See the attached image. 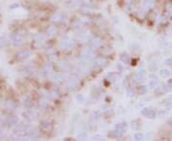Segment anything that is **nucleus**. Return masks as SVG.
<instances>
[{"label": "nucleus", "instance_id": "obj_28", "mask_svg": "<svg viewBox=\"0 0 172 141\" xmlns=\"http://www.w3.org/2000/svg\"><path fill=\"white\" fill-rule=\"evenodd\" d=\"M76 99L79 101H82V99H83V95L82 94H79L78 96H76Z\"/></svg>", "mask_w": 172, "mask_h": 141}, {"label": "nucleus", "instance_id": "obj_27", "mask_svg": "<svg viewBox=\"0 0 172 141\" xmlns=\"http://www.w3.org/2000/svg\"><path fill=\"white\" fill-rule=\"evenodd\" d=\"M166 65H172V56L171 57H169V58H167L166 60Z\"/></svg>", "mask_w": 172, "mask_h": 141}, {"label": "nucleus", "instance_id": "obj_25", "mask_svg": "<svg viewBox=\"0 0 172 141\" xmlns=\"http://www.w3.org/2000/svg\"><path fill=\"white\" fill-rule=\"evenodd\" d=\"M126 94H127L128 96H133L134 95V90L132 88H127V90H126Z\"/></svg>", "mask_w": 172, "mask_h": 141}, {"label": "nucleus", "instance_id": "obj_16", "mask_svg": "<svg viewBox=\"0 0 172 141\" xmlns=\"http://www.w3.org/2000/svg\"><path fill=\"white\" fill-rule=\"evenodd\" d=\"M160 75L162 76L163 78L169 77V76H170V71L166 70V69H163V70L160 72Z\"/></svg>", "mask_w": 172, "mask_h": 141}, {"label": "nucleus", "instance_id": "obj_13", "mask_svg": "<svg viewBox=\"0 0 172 141\" xmlns=\"http://www.w3.org/2000/svg\"><path fill=\"white\" fill-rule=\"evenodd\" d=\"M23 115L26 116L27 119H34V118H36V114L34 113L33 111H29V112H26V113H23Z\"/></svg>", "mask_w": 172, "mask_h": 141}, {"label": "nucleus", "instance_id": "obj_26", "mask_svg": "<svg viewBox=\"0 0 172 141\" xmlns=\"http://www.w3.org/2000/svg\"><path fill=\"white\" fill-rule=\"evenodd\" d=\"M87 137V135H86V133L85 132H81L80 135H79V136H78V139H79V140H84Z\"/></svg>", "mask_w": 172, "mask_h": 141}, {"label": "nucleus", "instance_id": "obj_24", "mask_svg": "<svg viewBox=\"0 0 172 141\" xmlns=\"http://www.w3.org/2000/svg\"><path fill=\"white\" fill-rule=\"evenodd\" d=\"M147 91V88H146V86H141L140 87V89H139V93L141 94H144Z\"/></svg>", "mask_w": 172, "mask_h": 141}, {"label": "nucleus", "instance_id": "obj_20", "mask_svg": "<svg viewBox=\"0 0 172 141\" xmlns=\"http://www.w3.org/2000/svg\"><path fill=\"white\" fill-rule=\"evenodd\" d=\"M10 125H16L17 122H18V118L16 116H11L9 118V120H8Z\"/></svg>", "mask_w": 172, "mask_h": 141}, {"label": "nucleus", "instance_id": "obj_8", "mask_svg": "<svg viewBox=\"0 0 172 141\" xmlns=\"http://www.w3.org/2000/svg\"><path fill=\"white\" fill-rule=\"evenodd\" d=\"M95 63L98 67H103V66H105L106 65L107 60H106V58H104V57L99 56V57H97V58H96Z\"/></svg>", "mask_w": 172, "mask_h": 141}, {"label": "nucleus", "instance_id": "obj_4", "mask_svg": "<svg viewBox=\"0 0 172 141\" xmlns=\"http://www.w3.org/2000/svg\"><path fill=\"white\" fill-rule=\"evenodd\" d=\"M145 76H146V72H145L144 70H139L137 72V74H135V76H134V81H135L136 83H141V82H143L144 78H145Z\"/></svg>", "mask_w": 172, "mask_h": 141}, {"label": "nucleus", "instance_id": "obj_12", "mask_svg": "<svg viewBox=\"0 0 172 141\" xmlns=\"http://www.w3.org/2000/svg\"><path fill=\"white\" fill-rule=\"evenodd\" d=\"M76 85H78V79L76 77H72L69 79L68 81V87L69 88H75Z\"/></svg>", "mask_w": 172, "mask_h": 141}, {"label": "nucleus", "instance_id": "obj_22", "mask_svg": "<svg viewBox=\"0 0 172 141\" xmlns=\"http://www.w3.org/2000/svg\"><path fill=\"white\" fill-rule=\"evenodd\" d=\"M24 106H26L27 108H30L31 106H32V100H31V98L27 96L25 99H24Z\"/></svg>", "mask_w": 172, "mask_h": 141}, {"label": "nucleus", "instance_id": "obj_21", "mask_svg": "<svg viewBox=\"0 0 172 141\" xmlns=\"http://www.w3.org/2000/svg\"><path fill=\"white\" fill-rule=\"evenodd\" d=\"M8 43V40L6 38V35H2L0 36V47H4V46H6Z\"/></svg>", "mask_w": 172, "mask_h": 141}, {"label": "nucleus", "instance_id": "obj_15", "mask_svg": "<svg viewBox=\"0 0 172 141\" xmlns=\"http://www.w3.org/2000/svg\"><path fill=\"white\" fill-rule=\"evenodd\" d=\"M6 107H7V109H9V110H14L15 108H16V104L14 102V101H11V100H7L6 101Z\"/></svg>", "mask_w": 172, "mask_h": 141}, {"label": "nucleus", "instance_id": "obj_6", "mask_svg": "<svg viewBox=\"0 0 172 141\" xmlns=\"http://www.w3.org/2000/svg\"><path fill=\"white\" fill-rule=\"evenodd\" d=\"M92 55H93V52L90 49H84L81 51V53H80V56L83 60H89L92 58Z\"/></svg>", "mask_w": 172, "mask_h": 141}, {"label": "nucleus", "instance_id": "obj_5", "mask_svg": "<svg viewBox=\"0 0 172 141\" xmlns=\"http://www.w3.org/2000/svg\"><path fill=\"white\" fill-rule=\"evenodd\" d=\"M31 56H32V52H31L30 51H27V50H25V51H21L17 53V58L19 60H26V59L30 58Z\"/></svg>", "mask_w": 172, "mask_h": 141}, {"label": "nucleus", "instance_id": "obj_10", "mask_svg": "<svg viewBox=\"0 0 172 141\" xmlns=\"http://www.w3.org/2000/svg\"><path fill=\"white\" fill-rule=\"evenodd\" d=\"M57 32V29L56 28V26H50L48 27V29H47V34L49 36H53V35H55V34Z\"/></svg>", "mask_w": 172, "mask_h": 141}, {"label": "nucleus", "instance_id": "obj_7", "mask_svg": "<svg viewBox=\"0 0 172 141\" xmlns=\"http://www.w3.org/2000/svg\"><path fill=\"white\" fill-rule=\"evenodd\" d=\"M102 44V41L101 39L99 37H94L93 39H92L90 41V45H91V47L92 48H94V49H98L101 46Z\"/></svg>", "mask_w": 172, "mask_h": 141}, {"label": "nucleus", "instance_id": "obj_11", "mask_svg": "<svg viewBox=\"0 0 172 141\" xmlns=\"http://www.w3.org/2000/svg\"><path fill=\"white\" fill-rule=\"evenodd\" d=\"M125 128H126L125 123H120V124L116 125V128H115V129H116V132H118L120 135H121V132L124 131Z\"/></svg>", "mask_w": 172, "mask_h": 141}, {"label": "nucleus", "instance_id": "obj_17", "mask_svg": "<svg viewBox=\"0 0 172 141\" xmlns=\"http://www.w3.org/2000/svg\"><path fill=\"white\" fill-rule=\"evenodd\" d=\"M121 62H122V63L128 64L130 58H129L128 55H126V53H121Z\"/></svg>", "mask_w": 172, "mask_h": 141}, {"label": "nucleus", "instance_id": "obj_1", "mask_svg": "<svg viewBox=\"0 0 172 141\" xmlns=\"http://www.w3.org/2000/svg\"><path fill=\"white\" fill-rule=\"evenodd\" d=\"M11 41L13 42V44L14 46H19L23 43V35L20 34L18 32L15 33H13L11 35Z\"/></svg>", "mask_w": 172, "mask_h": 141}, {"label": "nucleus", "instance_id": "obj_18", "mask_svg": "<svg viewBox=\"0 0 172 141\" xmlns=\"http://www.w3.org/2000/svg\"><path fill=\"white\" fill-rule=\"evenodd\" d=\"M158 85H159L158 79H157V78H152V79H150V81H149V86H150L152 89H154V88H156Z\"/></svg>", "mask_w": 172, "mask_h": 141}, {"label": "nucleus", "instance_id": "obj_9", "mask_svg": "<svg viewBox=\"0 0 172 141\" xmlns=\"http://www.w3.org/2000/svg\"><path fill=\"white\" fill-rule=\"evenodd\" d=\"M51 18L54 22H61L63 20V15L59 13H55L51 16Z\"/></svg>", "mask_w": 172, "mask_h": 141}, {"label": "nucleus", "instance_id": "obj_23", "mask_svg": "<svg viewBox=\"0 0 172 141\" xmlns=\"http://www.w3.org/2000/svg\"><path fill=\"white\" fill-rule=\"evenodd\" d=\"M135 140H143V133H141V132H137L136 135H135Z\"/></svg>", "mask_w": 172, "mask_h": 141}, {"label": "nucleus", "instance_id": "obj_3", "mask_svg": "<svg viewBox=\"0 0 172 141\" xmlns=\"http://www.w3.org/2000/svg\"><path fill=\"white\" fill-rule=\"evenodd\" d=\"M71 46H72V40L70 39V38H68V37H64V38H62V40L59 42V47L60 50H63V51H65V50L70 49Z\"/></svg>", "mask_w": 172, "mask_h": 141}, {"label": "nucleus", "instance_id": "obj_19", "mask_svg": "<svg viewBox=\"0 0 172 141\" xmlns=\"http://www.w3.org/2000/svg\"><path fill=\"white\" fill-rule=\"evenodd\" d=\"M43 71H44V72L45 74H52V72H53V68H52V66L50 64H47V65H45L44 66V68H43Z\"/></svg>", "mask_w": 172, "mask_h": 141}, {"label": "nucleus", "instance_id": "obj_14", "mask_svg": "<svg viewBox=\"0 0 172 141\" xmlns=\"http://www.w3.org/2000/svg\"><path fill=\"white\" fill-rule=\"evenodd\" d=\"M107 78H108L110 82L114 83V82L117 81L118 75H117V74H115V72H110V74H108V75H107Z\"/></svg>", "mask_w": 172, "mask_h": 141}, {"label": "nucleus", "instance_id": "obj_2", "mask_svg": "<svg viewBox=\"0 0 172 141\" xmlns=\"http://www.w3.org/2000/svg\"><path fill=\"white\" fill-rule=\"evenodd\" d=\"M141 114H143V115L145 116L146 118H149V119H154V118L156 117V115H157L156 112L151 108L143 109L141 110Z\"/></svg>", "mask_w": 172, "mask_h": 141}]
</instances>
